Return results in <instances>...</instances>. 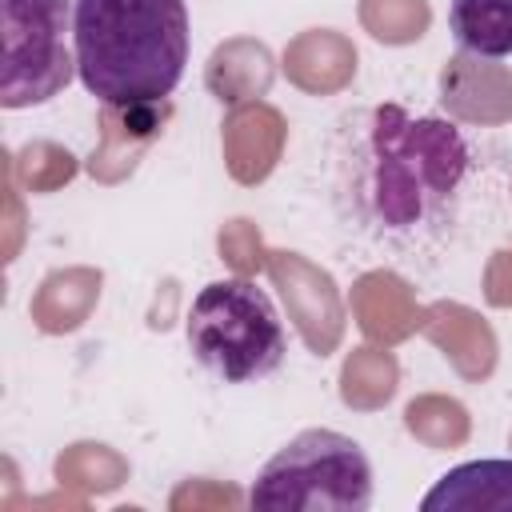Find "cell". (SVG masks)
Returning <instances> with one entry per match:
<instances>
[{
	"instance_id": "5",
	"label": "cell",
	"mask_w": 512,
	"mask_h": 512,
	"mask_svg": "<svg viewBox=\"0 0 512 512\" xmlns=\"http://www.w3.org/2000/svg\"><path fill=\"white\" fill-rule=\"evenodd\" d=\"M76 0H0V104L28 108L68 88L76 48H68Z\"/></svg>"
},
{
	"instance_id": "6",
	"label": "cell",
	"mask_w": 512,
	"mask_h": 512,
	"mask_svg": "<svg viewBox=\"0 0 512 512\" xmlns=\"http://www.w3.org/2000/svg\"><path fill=\"white\" fill-rule=\"evenodd\" d=\"M424 512H512V460H468L448 468L428 496Z\"/></svg>"
},
{
	"instance_id": "7",
	"label": "cell",
	"mask_w": 512,
	"mask_h": 512,
	"mask_svg": "<svg viewBox=\"0 0 512 512\" xmlns=\"http://www.w3.org/2000/svg\"><path fill=\"white\" fill-rule=\"evenodd\" d=\"M448 32L472 56H512V0H452Z\"/></svg>"
},
{
	"instance_id": "2",
	"label": "cell",
	"mask_w": 512,
	"mask_h": 512,
	"mask_svg": "<svg viewBox=\"0 0 512 512\" xmlns=\"http://www.w3.org/2000/svg\"><path fill=\"white\" fill-rule=\"evenodd\" d=\"M76 76L124 112L152 108L184 76L188 12L184 0H76L72 8Z\"/></svg>"
},
{
	"instance_id": "1",
	"label": "cell",
	"mask_w": 512,
	"mask_h": 512,
	"mask_svg": "<svg viewBox=\"0 0 512 512\" xmlns=\"http://www.w3.org/2000/svg\"><path fill=\"white\" fill-rule=\"evenodd\" d=\"M340 196L352 216L380 236H416L448 216L464 172V136L436 116H412L400 104L368 108L344 128Z\"/></svg>"
},
{
	"instance_id": "4",
	"label": "cell",
	"mask_w": 512,
	"mask_h": 512,
	"mask_svg": "<svg viewBox=\"0 0 512 512\" xmlns=\"http://www.w3.org/2000/svg\"><path fill=\"white\" fill-rule=\"evenodd\" d=\"M248 504L260 512H364L372 504V464L336 428H304L252 480Z\"/></svg>"
},
{
	"instance_id": "3",
	"label": "cell",
	"mask_w": 512,
	"mask_h": 512,
	"mask_svg": "<svg viewBox=\"0 0 512 512\" xmlns=\"http://www.w3.org/2000/svg\"><path fill=\"white\" fill-rule=\"evenodd\" d=\"M192 356L224 384H252L284 364L288 340L280 312L264 288L228 276L196 292L188 312Z\"/></svg>"
}]
</instances>
